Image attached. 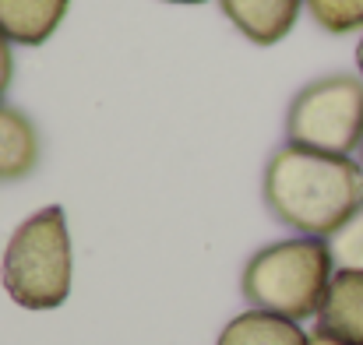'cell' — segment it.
Instances as JSON below:
<instances>
[{
    "mask_svg": "<svg viewBox=\"0 0 363 345\" xmlns=\"http://www.w3.org/2000/svg\"><path fill=\"white\" fill-rule=\"evenodd\" d=\"M307 345H342V342H335L332 335H325V332H314L311 339H307Z\"/></svg>",
    "mask_w": 363,
    "mask_h": 345,
    "instance_id": "13",
    "label": "cell"
},
{
    "mask_svg": "<svg viewBox=\"0 0 363 345\" xmlns=\"http://www.w3.org/2000/svg\"><path fill=\"white\" fill-rule=\"evenodd\" d=\"M328 250L339 268L363 271V205L357 208L353 219H346V226H339L328 236Z\"/></svg>",
    "mask_w": 363,
    "mask_h": 345,
    "instance_id": "11",
    "label": "cell"
},
{
    "mask_svg": "<svg viewBox=\"0 0 363 345\" xmlns=\"http://www.w3.org/2000/svg\"><path fill=\"white\" fill-rule=\"evenodd\" d=\"M0 282L25 310H53L71 296V232L60 205H46L11 232Z\"/></svg>",
    "mask_w": 363,
    "mask_h": 345,
    "instance_id": "3",
    "label": "cell"
},
{
    "mask_svg": "<svg viewBox=\"0 0 363 345\" xmlns=\"http://www.w3.org/2000/svg\"><path fill=\"white\" fill-rule=\"evenodd\" d=\"M289 145L328 155H350L363 137V81L353 74H328L296 92L286 113Z\"/></svg>",
    "mask_w": 363,
    "mask_h": 345,
    "instance_id": "4",
    "label": "cell"
},
{
    "mask_svg": "<svg viewBox=\"0 0 363 345\" xmlns=\"http://www.w3.org/2000/svg\"><path fill=\"white\" fill-rule=\"evenodd\" d=\"M357 67H360V74H363V39H360V46H357Z\"/></svg>",
    "mask_w": 363,
    "mask_h": 345,
    "instance_id": "14",
    "label": "cell"
},
{
    "mask_svg": "<svg viewBox=\"0 0 363 345\" xmlns=\"http://www.w3.org/2000/svg\"><path fill=\"white\" fill-rule=\"evenodd\" d=\"M332 250L328 239L296 236L261 247L243 268L240 289L254 310H268L289 321L314 317L325 303L332 282Z\"/></svg>",
    "mask_w": 363,
    "mask_h": 345,
    "instance_id": "2",
    "label": "cell"
},
{
    "mask_svg": "<svg viewBox=\"0 0 363 345\" xmlns=\"http://www.w3.org/2000/svg\"><path fill=\"white\" fill-rule=\"evenodd\" d=\"M311 18L332 32V35H346L363 28V0H303Z\"/></svg>",
    "mask_w": 363,
    "mask_h": 345,
    "instance_id": "10",
    "label": "cell"
},
{
    "mask_svg": "<svg viewBox=\"0 0 363 345\" xmlns=\"http://www.w3.org/2000/svg\"><path fill=\"white\" fill-rule=\"evenodd\" d=\"M268 212L303 236L328 239L363 205V166L303 145H282L264 166Z\"/></svg>",
    "mask_w": 363,
    "mask_h": 345,
    "instance_id": "1",
    "label": "cell"
},
{
    "mask_svg": "<svg viewBox=\"0 0 363 345\" xmlns=\"http://www.w3.org/2000/svg\"><path fill=\"white\" fill-rule=\"evenodd\" d=\"M71 0H0V32L14 46H43L64 21Z\"/></svg>",
    "mask_w": 363,
    "mask_h": 345,
    "instance_id": "7",
    "label": "cell"
},
{
    "mask_svg": "<svg viewBox=\"0 0 363 345\" xmlns=\"http://www.w3.org/2000/svg\"><path fill=\"white\" fill-rule=\"evenodd\" d=\"M11 39L0 32V96L7 92V85H11V78H14V57H11Z\"/></svg>",
    "mask_w": 363,
    "mask_h": 345,
    "instance_id": "12",
    "label": "cell"
},
{
    "mask_svg": "<svg viewBox=\"0 0 363 345\" xmlns=\"http://www.w3.org/2000/svg\"><path fill=\"white\" fill-rule=\"evenodd\" d=\"M307 339L311 335H303L300 324L289 317L268 310H247L223 328L219 345H307Z\"/></svg>",
    "mask_w": 363,
    "mask_h": 345,
    "instance_id": "9",
    "label": "cell"
},
{
    "mask_svg": "<svg viewBox=\"0 0 363 345\" xmlns=\"http://www.w3.org/2000/svg\"><path fill=\"white\" fill-rule=\"evenodd\" d=\"M169 4H205V0H169Z\"/></svg>",
    "mask_w": 363,
    "mask_h": 345,
    "instance_id": "15",
    "label": "cell"
},
{
    "mask_svg": "<svg viewBox=\"0 0 363 345\" xmlns=\"http://www.w3.org/2000/svg\"><path fill=\"white\" fill-rule=\"evenodd\" d=\"M360 166H363V137H360Z\"/></svg>",
    "mask_w": 363,
    "mask_h": 345,
    "instance_id": "16",
    "label": "cell"
},
{
    "mask_svg": "<svg viewBox=\"0 0 363 345\" xmlns=\"http://www.w3.org/2000/svg\"><path fill=\"white\" fill-rule=\"evenodd\" d=\"M39 166V134L21 110L0 103V180H25Z\"/></svg>",
    "mask_w": 363,
    "mask_h": 345,
    "instance_id": "8",
    "label": "cell"
},
{
    "mask_svg": "<svg viewBox=\"0 0 363 345\" xmlns=\"http://www.w3.org/2000/svg\"><path fill=\"white\" fill-rule=\"evenodd\" d=\"M219 7L243 39L254 46H275L293 32L303 0H219Z\"/></svg>",
    "mask_w": 363,
    "mask_h": 345,
    "instance_id": "6",
    "label": "cell"
},
{
    "mask_svg": "<svg viewBox=\"0 0 363 345\" xmlns=\"http://www.w3.org/2000/svg\"><path fill=\"white\" fill-rule=\"evenodd\" d=\"M318 332L342 345H363V271L339 268L318 310Z\"/></svg>",
    "mask_w": 363,
    "mask_h": 345,
    "instance_id": "5",
    "label": "cell"
}]
</instances>
